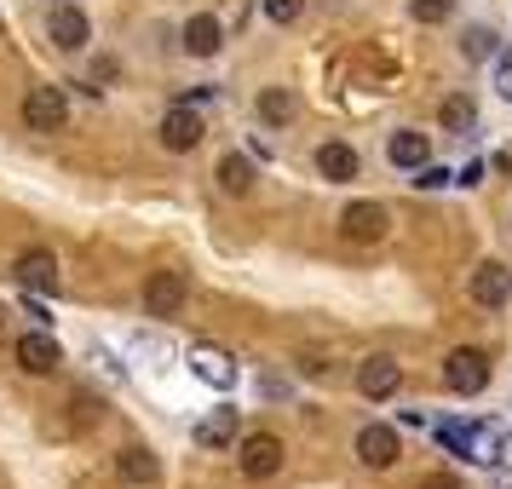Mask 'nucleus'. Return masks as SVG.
<instances>
[{"label":"nucleus","mask_w":512,"mask_h":489,"mask_svg":"<svg viewBox=\"0 0 512 489\" xmlns=\"http://www.w3.org/2000/svg\"><path fill=\"white\" fill-rule=\"evenodd\" d=\"M47 41L58 52H81L87 41H93L87 12H81V6H70V0H58V6H52V24H47Z\"/></svg>","instance_id":"nucleus-6"},{"label":"nucleus","mask_w":512,"mask_h":489,"mask_svg":"<svg viewBox=\"0 0 512 489\" xmlns=\"http://www.w3.org/2000/svg\"><path fill=\"white\" fill-rule=\"evenodd\" d=\"M0 323H6V311H0Z\"/></svg>","instance_id":"nucleus-32"},{"label":"nucleus","mask_w":512,"mask_h":489,"mask_svg":"<svg viewBox=\"0 0 512 489\" xmlns=\"http://www.w3.org/2000/svg\"><path fill=\"white\" fill-rule=\"evenodd\" d=\"M219 47H225V24H219L213 12H196L185 24V52L190 58H213Z\"/></svg>","instance_id":"nucleus-16"},{"label":"nucleus","mask_w":512,"mask_h":489,"mask_svg":"<svg viewBox=\"0 0 512 489\" xmlns=\"http://www.w3.org/2000/svg\"><path fill=\"white\" fill-rule=\"evenodd\" d=\"M24 311H29V317H35L41 328H52V311L41 305V294H29V300H24Z\"/></svg>","instance_id":"nucleus-30"},{"label":"nucleus","mask_w":512,"mask_h":489,"mask_svg":"<svg viewBox=\"0 0 512 489\" xmlns=\"http://www.w3.org/2000/svg\"><path fill=\"white\" fill-rule=\"evenodd\" d=\"M185 277L179 271H150L144 277V317H156V323H167V317H179V305H185Z\"/></svg>","instance_id":"nucleus-4"},{"label":"nucleus","mask_w":512,"mask_h":489,"mask_svg":"<svg viewBox=\"0 0 512 489\" xmlns=\"http://www.w3.org/2000/svg\"><path fill=\"white\" fill-rule=\"evenodd\" d=\"M443 127L461 133V139H472V133H478V104H472V98H449V104H443Z\"/></svg>","instance_id":"nucleus-22"},{"label":"nucleus","mask_w":512,"mask_h":489,"mask_svg":"<svg viewBox=\"0 0 512 489\" xmlns=\"http://www.w3.org/2000/svg\"><path fill=\"white\" fill-rule=\"evenodd\" d=\"M415 489H461V478H455V472H426Z\"/></svg>","instance_id":"nucleus-29"},{"label":"nucleus","mask_w":512,"mask_h":489,"mask_svg":"<svg viewBox=\"0 0 512 489\" xmlns=\"http://www.w3.org/2000/svg\"><path fill=\"white\" fill-rule=\"evenodd\" d=\"M116 466H121V478H127V484H139V489L162 484V466H156V455H150V449H139V443H127Z\"/></svg>","instance_id":"nucleus-19"},{"label":"nucleus","mask_w":512,"mask_h":489,"mask_svg":"<svg viewBox=\"0 0 512 489\" xmlns=\"http://www.w3.org/2000/svg\"><path fill=\"white\" fill-rule=\"evenodd\" d=\"M449 12H455V0H409V18L415 24H443Z\"/></svg>","instance_id":"nucleus-24"},{"label":"nucleus","mask_w":512,"mask_h":489,"mask_svg":"<svg viewBox=\"0 0 512 489\" xmlns=\"http://www.w3.org/2000/svg\"><path fill=\"white\" fill-rule=\"evenodd\" d=\"M254 110H259V121H271V127H288V121L300 116V98L288 93V87H265Z\"/></svg>","instance_id":"nucleus-20"},{"label":"nucleus","mask_w":512,"mask_h":489,"mask_svg":"<svg viewBox=\"0 0 512 489\" xmlns=\"http://www.w3.org/2000/svg\"><path fill=\"white\" fill-rule=\"evenodd\" d=\"M397 386H403V363L397 357H369V363H357V392L363 397H392Z\"/></svg>","instance_id":"nucleus-10"},{"label":"nucleus","mask_w":512,"mask_h":489,"mask_svg":"<svg viewBox=\"0 0 512 489\" xmlns=\"http://www.w3.org/2000/svg\"><path fill=\"white\" fill-rule=\"evenodd\" d=\"M259 6H265L271 24H300V12H305V0H259Z\"/></svg>","instance_id":"nucleus-25"},{"label":"nucleus","mask_w":512,"mask_h":489,"mask_svg":"<svg viewBox=\"0 0 512 489\" xmlns=\"http://www.w3.org/2000/svg\"><path fill=\"white\" fill-rule=\"evenodd\" d=\"M489 489H512V472H495V484Z\"/></svg>","instance_id":"nucleus-31"},{"label":"nucleus","mask_w":512,"mask_h":489,"mask_svg":"<svg viewBox=\"0 0 512 489\" xmlns=\"http://www.w3.org/2000/svg\"><path fill=\"white\" fill-rule=\"evenodd\" d=\"M461 52H466V58H472V64H495V52H501V47H495V29L472 24V29H466V35H461Z\"/></svg>","instance_id":"nucleus-23"},{"label":"nucleus","mask_w":512,"mask_h":489,"mask_svg":"<svg viewBox=\"0 0 512 489\" xmlns=\"http://www.w3.org/2000/svg\"><path fill=\"white\" fill-rule=\"evenodd\" d=\"M340 231H346V242H380V236L392 231V213L380 208V202H351L340 213Z\"/></svg>","instance_id":"nucleus-7"},{"label":"nucleus","mask_w":512,"mask_h":489,"mask_svg":"<svg viewBox=\"0 0 512 489\" xmlns=\"http://www.w3.org/2000/svg\"><path fill=\"white\" fill-rule=\"evenodd\" d=\"M357 173H363V156H357L351 144H340V139L317 144V179H328V185H346V179H357Z\"/></svg>","instance_id":"nucleus-11"},{"label":"nucleus","mask_w":512,"mask_h":489,"mask_svg":"<svg viewBox=\"0 0 512 489\" xmlns=\"http://www.w3.org/2000/svg\"><path fill=\"white\" fill-rule=\"evenodd\" d=\"M24 121L35 133H64V127H70V98H64V87H29Z\"/></svg>","instance_id":"nucleus-2"},{"label":"nucleus","mask_w":512,"mask_h":489,"mask_svg":"<svg viewBox=\"0 0 512 489\" xmlns=\"http://www.w3.org/2000/svg\"><path fill=\"white\" fill-rule=\"evenodd\" d=\"M415 185H420V190H443V185H455V173H449V167H432V162H426V167L415 173Z\"/></svg>","instance_id":"nucleus-26"},{"label":"nucleus","mask_w":512,"mask_h":489,"mask_svg":"<svg viewBox=\"0 0 512 489\" xmlns=\"http://www.w3.org/2000/svg\"><path fill=\"white\" fill-rule=\"evenodd\" d=\"M455 185H461V190H478V185H484V162H466L461 173H455Z\"/></svg>","instance_id":"nucleus-28"},{"label":"nucleus","mask_w":512,"mask_h":489,"mask_svg":"<svg viewBox=\"0 0 512 489\" xmlns=\"http://www.w3.org/2000/svg\"><path fill=\"white\" fill-rule=\"evenodd\" d=\"M52 6H58V0H52Z\"/></svg>","instance_id":"nucleus-33"},{"label":"nucleus","mask_w":512,"mask_h":489,"mask_svg":"<svg viewBox=\"0 0 512 489\" xmlns=\"http://www.w3.org/2000/svg\"><path fill=\"white\" fill-rule=\"evenodd\" d=\"M213 179H219L225 196H248V190H254V162H248V156H225Z\"/></svg>","instance_id":"nucleus-21"},{"label":"nucleus","mask_w":512,"mask_h":489,"mask_svg":"<svg viewBox=\"0 0 512 489\" xmlns=\"http://www.w3.org/2000/svg\"><path fill=\"white\" fill-rule=\"evenodd\" d=\"M18 363H24V374H58L64 351H58V340H52L47 328H35V334L18 340Z\"/></svg>","instance_id":"nucleus-13"},{"label":"nucleus","mask_w":512,"mask_h":489,"mask_svg":"<svg viewBox=\"0 0 512 489\" xmlns=\"http://www.w3.org/2000/svg\"><path fill=\"white\" fill-rule=\"evenodd\" d=\"M386 156H392V167H403V173H420V167L432 162V144H426V133H392Z\"/></svg>","instance_id":"nucleus-18"},{"label":"nucleus","mask_w":512,"mask_h":489,"mask_svg":"<svg viewBox=\"0 0 512 489\" xmlns=\"http://www.w3.org/2000/svg\"><path fill=\"white\" fill-rule=\"evenodd\" d=\"M12 277L24 282L29 294H35V288H41V294H58V259H52L47 248H29V254H18Z\"/></svg>","instance_id":"nucleus-12"},{"label":"nucleus","mask_w":512,"mask_h":489,"mask_svg":"<svg viewBox=\"0 0 512 489\" xmlns=\"http://www.w3.org/2000/svg\"><path fill=\"white\" fill-rule=\"evenodd\" d=\"M190 374L202 380V386H213V392H225L236 380V363L225 357V351H213V346H196L190 351Z\"/></svg>","instance_id":"nucleus-15"},{"label":"nucleus","mask_w":512,"mask_h":489,"mask_svg":"<svg viewBox=\"0 0 512 489\" xmlns=\"http://www.w3.org/2000/svg\"><path fill=\"white\" fill-rule=\"evenodd\" d=\"M472 300L484 305V311H501L512 300V271L501 259H484L478 271H472Z\"/></svg>","instance_id":"nucleus-9"},{"label":"nucleus","mask_w":512,"mask_h":489,"mask_svg":"<svg viewBox=\"0 0 512 489\" xmlns=\"http://www.w3.org/2000/svg\"><path fill=\"white\" fill-rule=\"evenodd\" d=\"M438 443L461 461H478V466H495L507 455L512 443V426L507 420H443L438 426Z\"/></svg>","instance_id":"nucleus-1"},{"label":"nucleus","mask_w":512,"mask_h":489,"mask_svg":"<svg viewBox=\"0 0 512 489\" xmlns=\"http://www.w3.org/2000/svg\"><path fill=\"white\" fill-rule=\"evenodd\" d=\"M443 380H449V392L478 397L489 386V357H484V351H472V346L449 351V357H443Z\"/></svg>","instance_id":"nucleus-3"},{"label":"nucleus","mask_w":512,"mask_h":489,"mask_svg":"<svg viewBox=\"0 0 512 489\" xmlns=\"http://www.w3.org/2000/svg\"><path fill=\"white\" fill-rule=\"evenodd\" d=\"M162 144H167V150H196V144H202V116H196V104H179V110H167Z\"/></svg>","instance_id":"nucleus-14"},{"label":"nucleus","mask_w":512,"mask_h":489,"mask_svg":"<svg viewBox=\"0 0 512 489\" xmlns=\"http://www.w3.org/2000/svg\"><path fill=\"white\" fill-rule=\"evenodd\" d=\"M403 455V443H397V432L392 426H380V420H369L363 432H357V461L363 466H374V472H386V466Z\"/></svg>","instance_id":"nucleus-8"},{"label":"nucleus","mask_w":512,"mask_h":489,"mask_svg":"<svg viewBox=\"0 0 512 489\" xmlns=\"http://www.w3.org/2000/svg\"><path fill=\"white\" fill-rule=\"evenodd\" d=\"M196 443H202V449H231L236 443V409L231 403H219V409H208V415L196 420Z\"/></svg>","instance_id":"nucleus-17"},{"label":"nucleus","mask_w":512,"mask_h":489,"mask_svg":"<svg viewBox=\"0 0 512 489\" xmlns=\"http://www.w3.org/2000/svg\"><path fill=\"white\" fill-rule=\"evenodd\" d=\"M495 93L512 104V52H495Z\"/></svg>","instance_id":"nucleus-27"},{"label":"nucleus","mask_w":512,"mask_h":489,"mask_svg":"<svg viewBox=\"0 0 512 489\" xmlns=\"http://www.w3.org/2000/svg\"><path fill=\"white\" fill-rule=\"evenodd\" d=\"M282 438L277 432H254V438H242V478H254V484H265V478H277L282 472Z\"/></svg>","instance_id":"nucleus-5"}]
</instances>
